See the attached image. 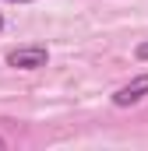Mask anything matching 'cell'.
<instances>
[{
  "label": "cell",
  "mask_w": 148,
  "mask_h": 151,
  "mask_svg": "<svg viewBox=\"0 0 148 151\" xmlns=\"http://www.w3.org/2000/svg\"><path fill=\"white\" fill-rule=\"evenodd\" d=\"M46 63H49V49L42 42H28V46H18L7 53V67H14V70H39Z\"/></svg>",
  "instance_id": "cell-1"
},
{
  "label": "cell",
  "mask_w": 148,
  "mask_h": 151,
  "mask_svg": "<svg viewBox=\"0 0 148 151\" xmlns=\"http://www.w3.org/2000/svg\"><path fill=\"white\" fill-rule=\"evenodd\" d=\"M145 95H148V74H138L134 81H127L123 88L113 91V106L116 109H127V106H138Z\"/></svg>",
  "instance_id": "cell-2"
},
{
  "label": "cell",
  "mask_w": 148,
  "mask_h": 151,
  "mask_svg": "<svg viewBox=\"0 0 148 151\" xmlns=\"http://www.w3.org/2000/svg\"><path fill=\"white\" fill-rule=\"evenodd\" d=\"M134 56H138L141 63H148V39H145V42H138V49H134Z\"/></svg>",
  "instance_id": "cell-3"
},
{
  "label": "cell",
  "mask_w": 148,
  "mask_h": 151,
  "mask_svg": "<svg viewBox=\"0 0 148 151\" xmlns=\"http://www.w3.org/2000/svg\"><path fill=\"white\" fill-rule=\"evenodd\" d=\"M7 4H32V0H7Z\"/></svg>",
  "instance_id": "cell-4"
},
{
  "label": "cell",
  "mask_w": 148,
  "mask_h": 151,
  "mask_svg": "<svg viewBox=\"0 0 148 151\" xmlns=\"http://www.w3.org/2000/svg\"><path fill=\"white\" fill-rule=\"evenodd\" d=\"M0 32H4V14H0Z\"/></svg>",
  "instance_id": "cell-5"
}]
</instances>
